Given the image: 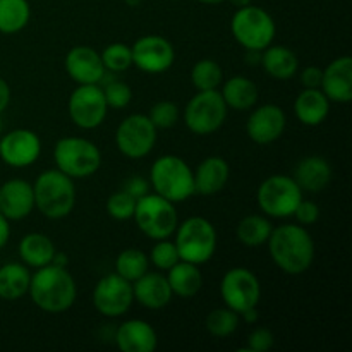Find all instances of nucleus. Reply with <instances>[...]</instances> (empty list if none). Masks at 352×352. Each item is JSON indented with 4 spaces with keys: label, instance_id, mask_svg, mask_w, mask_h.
Listing matches in <instances>:
<instances>
[{
    "label": "nucleus",
    "instance_id": "nucleus-1",
    "mask_svg": "<svg viewBox=\"0 0 352 352\" xmlns=\"http://www.w3.org/2000/svg\"><path fill=\"white\" fill-rule=\"evenodd\" d=\"M274 263L287 275H301L315 260V241L301 226L285 223L272 230L267 241Z\"/></svg>",
    "mask_w": 352,
    "mask_h": 352
},
{
    "label": "nucleus",
    "instance_id": "nucleus-2",
    "mask_svg": "<svg viewBox=\"0 0 352 352\" xmlns=\"http://www.w3.org/2000/svg\"><path fill=\"white\" fill-rule=\"evenodd\" d=\"M28 294L41 311L58 315L72 308L78 296V287L74 277L67 272V267L50 263L36 268V272L31 275Z\"/></svg>",
    "mask_w": 352,
    "mask_h": 352
},
{
    "label": "nucleus",
    "instance_id": "nucleus-3",
    "mask_svg": "<svg viewBox=\"0 0 352 352\" xmlns=\"http://www.w3.org/2000/svg\"><path fill=\"white\" fill-rule=\"evenodd\" d=\"M34 208L50 220H60L71 215L76 205L74 179L58 168H50L38 175L33 184Z\"/></svg>",
    "mask_w": 352,
    "mask_h": 352
},
{
    "label": "nucleus",
    "instance_id": "nucleus-4",
    "mask_svg": "<svg viewBox=\"0 0 352 352\" xmlns=\"http://www.w3.org/2000/svg\"><path fill=\"white\" fill-rule=\"evenodd\" d=\"M150 186L157 195L174 205L195 195L191 167L175 155H164L153 162L150 170Z\"/></svg>",
    "mask_w": 352,
    "mask_h": 352
},
{
    "label": "nucleus",
    "instance_id": "nucleus-5",
    "mask_svg": "<svg viewBox=\"0 0 352 352\" xmlns=\"http://www.w3.org/2000/svg\"><path fill=\"white\" fill-rule=\"evenodd\" d=\"M175 248L182 261L203 265L213 258L217 251V230L210 220L191 217L175 229Z\"/></svg>",
    "mask_w": 352,
    "mask_h": 352
},
{
    "label": "nucleus",
    "instance_id": "nucleus-6",
    "mask_svg": "<svg viewBox=\"0 0 352 352\" xmlns=\"http://www.w3.org/2000/svg\"><path fill=\"white\" fill-rule=\"evenodd\" d=\"M54 160L58 170L71 179H86L100 168L102 153L93 141L67 136L55 143Z\"/></svg>",
    "mask_w": 352,
    "mask_h": 352
},
{
    "label": "nucleus",
    "instance_id": "nucleus-7",
    "mask_svg": "<svg viewBox=\"0 0 352 352\" xmlns=\"http://www.w3.org/2000/svg\"><path fill=\"white\" fill-rule=\"evenodd\" d=\"M230 31L246 50H265L274 41L277 28L267 10L250 3L236 10L230 21Z\"/></svg>",
    "mask_w": 352,
    "mask_h": 352
},
{
    "label": "nucleus",
    "instance_id": "nucleus-8",
    "mask_svg": "<svg viewBox=\"0 0 352 352\" xmlns=\"http://www.w3.org/2000/svg\"><path fill=\"white\" fill-rule=\"evenodd\" d=\"M133 219L136 220V226L140 227L141 232L155 241L168 239L179 226L174 203L162 198L157 192L153 195L148 192L138 199Z\"/></svg>",
    "mask_w": 352,
    "mask_h": 352
},
{
    "label": "nucleus",
    "instance_id": "nucleus-9",
    "mask_svg": "<svg viewBox=\"0 0 352 352\" xmlns=\"http://www.w3.org/2000/svg\"><path fill=\"white\" fill-rule=\"evenodd\" d=\"M261 212L274 219L292 217L296 206L302 199V191L289 175H270L260 184L256 192Z\"/></svg>",
    "mask_w": 352,
    "mask_h": 352
},
{
    "label": "nucleus",
    "instance_id": "nucleus-10",
    "mask_svg": "<svg viewBox=\"0 0 352 352\" xmlns=\"http://www.w3.org/2000/svg\"><path fill=\"white\" fill-rule=\"evenodd\" d=\"M227 105L217 89L198 91L184 110V122L191 133L198 136H208L219 131L226 122Z\"/></svg>",
    "mask_w": 352,
    "mask_h": 352
},
{
    "label": "nucleus",
    "instance_id": "nucleus-11",
    "mask_svg": "<svg viewBox=\"0 0 352 352\" xmlns=\"http://www.w3.org/2000/svg\"><path fill=\"white\" fill-rule=\"evenodd\" d=\"M157 127L144 113H133L119 124L116 131V144L127 158H143L151 153L157 143Z\"/></svg>",
    "mask_w": 352,
    "mask_h": 352
},
{
    "label": "nucleus",
    "instance_id": "nucleus-12",
    "mask_svg": "<svg viewBox=\"0 0 352 352\" xmlns=\"http://www.w3.org/2000/svg\"><path fill=\"white\" fill-rule=\"evenodd\" d=\"M220 296L227 308L237 315L256 308L261 298V285L256 275L243 267H236L223 275L220 282Z\"/></svg>",
    "mask_w": 352,
    "mask_h": 352
},
{
    "label": "nucleus",
    "instance_id": "nucleus-13",
    "mask_svg": "<svg viewBox=\"0 0 352 352\" xmlns=\"http://www.w3.org/2000/svg\"><path fill=\"white\" fill-rule=\"evenodd\" d=\"M69 117L81 129H95L105 120L109 105L102 86L79 85L69 96Z\"/></svg>",
    "mask_w": 352,
    "mask_h": 352
},
{
    "label": "nucleus",
    "instance_id": "nucleus-14",
    "mask_svg": "<svg viewBox=\"0 0 352 352\" xmlns=\"http://www.w3.org/2000/svg\"><path fill=\"white\" fill-rule=\"evenodd\" d=\"M134 301L133 284L117 274L100 278L93 291V305L100 315L107 318H119L126 315Z\"/></svg>",
    "mask_w": 352,
    "mask_h": 352
},
{
    "label": "nucleus",
    "instance_id": "nucleus-15",
    "mask_svg": "<svg viewBox=\"0 0 352 352\" xmlns=\"http://www.w3.org/2000/svg\"><path fill=\"white\" fill-rule=\"evenodd\" d=\"M133 52V65L148 74H162L174 65L175 50L174 45L164 36L148 34L136 40L131 47Z\"/></svg>",
    "mask_w": 352,
    "mask_h": 352
},
{
    "label": "nucleus",
    "instance_id": "nucleus-16",
    "mask_svg": "<svg viewBox=\"0 0 352 352\" xmlns=\"http://www.w3.org/2000/svg\"><path fill=\"white\" fill-rule=\"evenodd\" d=\"M40 138L30 129H14L0 140V158L9 167H30L40 158Z\"/></svg>",
    "mask_w": 352,
    "mask_h": 352
},
{
    "label": "nucleus",
    "instance_id": "nucleus-17",
    "mask_svg": "<svg viewBox=\"0 0 352 352\" xmlns=\"http://www.w3.org/2000/svg\"><path fill=\"white\" fill-rule=\"evenodd\" d=\"M287 126V117L284 110L275 103L258 107L253 110L246 124V133L256 144H270L284 134Z\"/></svg>",
    "mask_w": 352,
    "mask_h": 352
},
{
    "label": "nucleus",
    "instance_id": "nucleus-18",
    "mask_svg": "<svg viewBox=\"0 0 352 352\" xmlns=\"http://www.w3.org/2000/svg\"><path fill=\"white\" fill-rule=\"evenodd\" d=\"M65 71L78 85H100L107 69L102 55L88 45H78L65 55Z\"/></svg>",
    "mask_w": 352,
    "mask_h": 352
},
{
    "label": "nucleus",
    "instance_id": "nucleus-19",
    "mask_svg": "<svg viewBox=\"0 0 352 352\" xmlns=\"http://www.w3.org/2000/svg\"><path fill=\"white\" fill-rule=\"evenodd\" d=\"M34 210L33 184L23 179H10L0 186V213L7 220H23Z\"/></svg>",
    "mask_w": 352,
    "mask_h": 352
},
{
    "label": "nucleus",
    "instance_id": "nucleus-20",
    "mask_svg": "<svg viewBox=\"0 0 352 352\" xmlns=\"http://www.w3.org/2000/svg\"><path fill=\"white\" fill-rule=\"evenodd\" d=\"M322 91L330 102L347 103L352 100V58L349 55L336 58L327 65L322 78Z\"/></svg>",
    "mask_w": 352,
    "mask_h": 352
},
{
    "label": "nucleus",
    "instance_id": "nucleus-21",
    "mask_svg": "<svg viewBox=\"0 0 352 352\" xmlns=\"http://www.w3.org/2000/svg\"><path fill=\"white\" fill-rule=\"evenodd\" d=\"M134 299L148 309H162L170 302L172 291L167 277L158 272H146L133 282Z\"/></svg>",
    "mask_w": 352,
    "mask_h": 352
},
{
    "label": "nucleus",
    "instance_id": "nucleus-22",
    "mask_svg": "<svg viewBox=\"0 0 352 352\" xmlns=\"http://www.w3.org/2000/svg\"><path fill=\"white\" fill-rule=\"evenodd\" d=\"M116 344L122 352H153L158 337L153 327L144 320H127L117 329Z\"/></svg>",
    "mask_w": 352,
    "mask_h": 352
},
{
    "label": "nucleus",
    "instance_id": "nucleus-23",
    "mask_svg": "<svg viewBox=\"0 0 352 352\" xmlns=\"http://www.w3.org/2000/svg\"><path fill=\"white\" fill-rule=\"evenodd\" d=\"M230 168L222 157H208L192 172L195 195L212 196L222 191L229 182Z\"/></svg>",
    "mask_w": 352,
    "mask_h": 352
},
{
    "label": "nucleus",
    "instance_id": "nucleus-24",
    "mask_svg": "<svg viewBox=\"0 0 352 352\" xmlns=\"http://www.w3.org/2000/svg\"><path fill=\"white\" fill-rule=\"evenodd\" d=\"M294 181L301 188V191L320 192L332 181V167L329 160L318 155L305 157L298 164L294 170Z\"/></svg>",
    "mask_w": 352,
    "mask_h": 352
},
{
    "label": "nucleus",
    "instance_id": "nucleus-25",
    "mask_svg": "<svg viewBox=\"0 0 352 352\" xmlns=\"http://www.w3.org/2000/svg\"><path fill=\"white\" fill-rule=\"evenodd\" d=\"M330 112V100L320 88H305L294 102V113L305 126H320Z\"/></svg>",
    "mask_w": 352,
    "mask_h": 352
},
{
    "label": "nucleus",
    "instance_id": "nucleus-26",
    "mask_svg": "<svg viewBox=\"0 0 352 352\" xmlns=\"http://www.w3.org/2000/svg\"><path fill=\"white\" fill-rule=\"evenodd\" d=\"M261 65L265 72L277 81H287L294 78L299 69V58L291 48L282 45H268L261 50Z\"/></svg>",
    "mask_w": 352,
    "mask_h": 352
},
{
    "label": "nucleus",
    "instance_id": "nucleus-27",
    "mask_svg": "<svg viewBox=\"0 0 352 352\" xmlns=\"http://www.w3.org/2000/svg\"><path fill=\"white\" fill-rule=\"evenodd\" d=\"M167 282L170 285L172 294L189 299L195 298L201 291L203 275L198 265L179 260L174 267L167 270Z\"/></svg>",
    "mask_w": 352,
    "mask_h": 352
},
{
    "label": "nucleus",
    "instance_id": "nucleus-28",
    "mask_svg": "<svg viewBox=\"0 0 352 352\" xmlns=\"http://www.w3.org/2000/svg\"><path fill=\"white\" fill-rule=\"evenodd\" d=\"M57 253L54 241L40 232H31L24 236L19 243V256L26 267L41 268L50 265L54 254Z\"/></svg>",
    "mask_w": 352,
    "mask_h": 352
},
{
    "label": "nucleus",
    "instance_id": "nucleus-29",
    "mask_svg": "<svg viewBox=\"0 0 352 352\" xmlns=\"http://www.w3.org/2000/svg\"><path fill=\"white\" fill-rule=\"evenodd\" d=\"M227 109L232 110H250L258 102V86L244 76H234L229 81L223 82L220 91Z\"/></svg>",
    "mask_w": 352,
    "mask_h": 352
},
{
    "label": "nucleus",
    "instance_id": "nucleus-30",
    "mask_svg": "<svg viewBox=\"0 0 352 352\" xmlns=\"http://www.w3.org/2000/svg\"><path fill=\"white\" fill-rule=\"evenodd\" d=\"M31 274L24 263H6L0 267V299L17 301L28 294Z\"/></svg>",
    "mask_w": 352,
    "mask_h": 352
},
{
    "label": "nucleus",
    "instance_id": "nucleus-31",
    "mask_svg": "<svg viewBox=\"0 0 352 352\" xmlns=\"http://www.w3.org/2000/svg\"><path fill=\"white\" fill-rule=\"evenodd\" d=\"M274 226L270 220L263 215H248L237 223L236 236L239 243L248 248H258L267 244Z\"/></svg>",
    "mask_w": 352,
    "mask_h": 352
},
{
    "label": "nucleus",
    "instance_id": "nucleus-32",
    "mask_svg": "<svg viewBox=\"0 0 352 352\" xmlns=\"http://www.w3.org/2000/svg\"><path fill=\"white\" fill-rule=\"evenodd\" d=\"M31 7L28 0H0V33L14 34L28 26Z\"/></svg>",
    "mask_w": 352,
    "mask_h": 352
},
{
    "label": "nucleus",
    "instance_id": "nucleus-33",
    "mask_svg": "<svg viewBox=\"0 0 352 352\" xmlns=\"http://www.w3.org/2000/svg\"><path fill=\"white\" fill-rule=\"evenodd\" d=\"M148 267H150V260H148L146 253L141 250H134V248L124 250L116 260V274L126 278L131 284L138 280L141 275L146 274Z\"/></svg>",
    "mask_w": 352,
    "mask_h": 352
},
{
    "label": "nucleus",
    "instance_id": "nucleus-34",
    "mask_svg": "<svg viewBox=\"0 0 352 352\" xmlns=\"http://www.w3.org/2000/svg\"><path fill=\"white\" fill-rule=\"evenodd\" d=\"M223 79L222 67L219 62L212 58H201L195 64L191 71V81L198 91H208V89H217Z\"/></svg>",
    "mask_w": 352,
    "mask_h": 352
},
{
    "label": "nucleus",
    "instance_id": "nucleus-35",
    "mask_svg": "<svg viewBox=\"0 0 352 352\" xmlns=\"http://www.w3.org/2000/svg\"><path fill=\"white\" fill-rule=\"evenodd\" d=\"M241 322V315H237L234 309L227 308H217L206 316V330L210 332V336L219 337V339H223V337L232 336L237 330Z\"/></svg>",
    "mask_w": 352,
    "mask_h": 352
},
{
    "label": "nucleus",
    "instance_id": "nucleus-36",
    "mask_svg": "<svg viewBox=\"0 0 352 352\" xmlns=\"http://www.w3.org/2000/svg\"><path fill=\"white\" fill-rule=\"evenodd\" d=\"M102 62L107 71L124 72L133 65V52L126 43H112L102 52Z\"/></svg>",
    "mask_w": 352,
    "mask_h": 352
},
{
    "label": "nucleus",
    "instance_id": "nucleus-37",
    "mask_svg": "<svg viewBox=\"0 0 352 352\" xmlns=\"http://www.w3.org/2000/svg\"><path fill=\"white\" fill-rule=\"evenodd\" d=\"M136 198L126 192L124 189L110 195V198L107 199V212L112 217L113 220H119V222H126L131 220L134 215V208H136Z\"/></svg>",
    "mask_w": 352,
    "mask_h": 352
},
{
    "label": "nucleus",
    "instance_id": "nucleus-38",
    "mask_svg": "<svg viewBox=\"0 0 352 352\" xmlns=\"http://www.w3.org/2000/svg\"><path fill=\"white\" fill-rule=\"evenodd\" d=\"M102 89L109 109H126L131 103V100H133V89H131V86L127 82L119 81V79L107 81Z\"/></svg>",
    "mask_w": 352,
    "mask_h": 352
},
{
    "label": "nucleus",
    "instance_id": "nucleus-39",
    "mask_svg": "<svg viewBox=\"0 0 352 352\" xmlns=\"http://www.w3.org/2000/svg\"><path fill=\"white\" fill-rule=\"evenodd\" d=\"M150 120L157 129H168V127L175 126L179 120V109L174 102L170 100H162V102L155 103L151 107L150 113H148Z\"/></svg>",
    "mask_w": 352,
    "mask_h": 352
},
{
    "label": "nucleus",
    "instance_id": "nucleus-40",
    "mask_svg": "<svg viewBox=\"0 0 352 352\" xmlns=\"http://www.w3.org/2000/svg\"><path fill=\"white\" fill-rule=\"evenodd\" d=\"M150 260L158 270H168V268L174 267L181 258H179L177 248L172 241L168 239H160L157 241V244L153 246L150 253Z\"/></svg>",
    "mask_w": 352,
    "mask_h": 352
},
{
    "label": "nucleus",
    "instance_id": "nucleus-41",
    "mask_svg": "<svg viewBox=\"0 0 352 352\" xmlns=\"http://www.w3.org/2000/svg\"><path fill=\"white\" fill-rule=\"evenodd\" d=\"M274 333L268 329H254L248 337V351L265 352L274 347Z\"/></svg>",
    "mask_w": 352,
    "mask_h": 352
},
{
    "label": "nucleus",
    "instance_id": "nucleus-42",
    "mask_svg": "<svg viewBox=\"0 0 352 352\" xmlns=\"http://www.w3.org/2000/svg\"><path fill=\"white\" fill-rule=\"evenodd\" d=\"M292 217H296L301 226H313V223L320 219V208L316 203L301 199V201H299V205L296 206Z\"/></svg>",
    "mask_w": 352,
    "mask_h": 352
},
{
    "label": "nucleus",
    "instance_id": "nucleus-43",
    "mask_svg": "<svg viewBox=\"0 0 352 352\" xmlns=\"http://www.w3.org/2000/svg\"><path fill=\"white\" fill-rule=\"evenodd\" d=\"M122 189L126 192H129L133 198L140 199L141 196L148 195V189H150V182H148L146 179L140 177V175H133V177H129L126 182H124Z\"/></svg>",
    "mask_w": 352,
    "mask_h": 352
},
{
    "label": "nucleus",
    "instance_id": "nucleus-44",
    "mask_svg": "<svg viewBox=\"0 0 352 352\" xmlns=\"http://www.w3.org/2000/svg\"><path fill=\"white\" fill-rule=\"evenodd\" d=\"M323 71L315 65H309L301 72V82L305 88H320L322 86Z\"/></svg>",
    "mask_w": 352,
    "mask_h": 352
},
{
    "label": "nucleus",
    "instance_id": "nucleus-45",
    "mask_svg": "<svg viewBox=\"0 0 352 352\" xmlns=\"http://www.w3.org/2000/svg\"><path fill=\"white\" fill-rule=\"evenodd\" d=\"M10 103V86L3 78H0V112L9 107Z\"/></svg>",
    "mask_w": 352,
    "mask_h": 352
},
{
    "label": "nucleus",
    "instance_id": "nucleus-46",
    "mask_svg": "<svg viewBox=\"0 0 352 352\" xmlns=\"http://www.w3.org/2000/svg\"><path fill=\"white\" fill-rule=\"evenodd\" d=\"M10 237V227H9V220L0 213V250L7 244Z\"/></svg>",
    "mask_w": 352,
    "mask_h": 352
},
{
    "label": "nucleus",
    "instance_id": "nucleus-47",
    "mask_svg": "<svg viewBox=\"0 0 352 352\" xmlns=\"http://www.w3.org/2000/svg\"><path fill=\"white\" fill-rule=\"evenodd\" d=\"M246 60L250 65H256L261 62V50H248Z\"/></svg>",
    "mask_w": 352,
    "mask_h": 352
},
{
    "label": "nucleus",
    "instance_id": "nucleus-48",
    "mask_svg": "<svg viewBox=\"0 0 352 352\" xmlns=\"http://www.w3.org/2000/svg\"><path fill=\"white\" fill-rule=\"evenodd\" d=\"M241 316H243V320L246 323H254L258 320V311H256V308H251V309H248V311H244Z\"/></svg>",
    "mask_w": 352,
    "mask_h": 352
},
{
    "label": "nucleus",
    "instance_id": "nucleus-49",
    "mask_svg": "<svg viewBox=\"0 0 352 352\" xmlns=\"http://www.w3.org/2000/svg\"><path fill=\"white\" fill-rule=\"evenodd\" d=\"M52 263L58 265V267H67V263H69L67 254H64V253H55V254H54V260H52Z\"/></svg>",
    "mask_w": 352,
    "mask_h": 352
},
{
    "label": "nucleus",
    "instance_id": "nucleus-50",
    "mask_svg": "<svg viewBox=\"0 0 352 352\" xmlns=\"http://www.w3.org/2000/svg\"><path fill=\"white\" fill-rule=\"evenodd\" d=\"M230 3H232L234 7H237V9H241V7H246V6H250L251 3V0H229Z\"/></svg>",
    "mask_w": 352,
    "mask_h": 352
},
{
    "label": "nucleus",
    "instance_id": "nucleus-51",
    "mask_svg": "<svg viewBox=\"0 0 352 352\" xmlns=\"http://www.w3.org/2000/svg\"><path fill=\"white\" fill-rule=\"evenodd\" d=\"M198 2L208 3V6H215V3H222V2H226V0H198Z\"/></svg>",
    "mask_w": 352,
    "mask_h": 352
},
{
    "label": "nucleus",
    "instance_id": "nucleus-52",
    "mask_svg": "<svg viewBox=\"0 0 352 352\" xmlns=\"http://www.w3.org/2000/svg\"><path fill=\"white\" fill-rule=\"evenodd\" d=\"M140 2H141V0H126L127 6H133V7H136Z\"/></svg>",
    "mask_w": 352,
    "mask_h": 352
},
{
    "label": "nucleus",
    "instance_id": "nucleus-53",
    "mask_svg": "<svg viewBox=\"0 0 352 352\" xmlns=\"http://www.w3.org/2000/svg\"><path fill=\"white\" fill-rule=\"evenodd\" d=\"M2 129H3V122H2V119H0V134H2Z\"/></svg>",
    "mask_w": 352,
    "mask_h": 352
}]
</instances>
